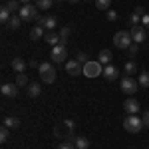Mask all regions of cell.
<instances>
[{
  "mask_svg": "<svg viewBox=\"0 0 149 149\" xmlns=\"http://www.w3.org/2000/svg\"><path fill=\"white\" fill-rule=\"evenodd\" d=\"M74 121L72 119H64V121H60L56 127H54V135L58 139H72L74 137Z\"/></svg>",
  "mask_w": 149,
  "mask_h": 149,
  "instance_id": "6da1fadb",
  "label": "cell"
},
{
  "mask_svg": "<svg viewBox=\"0 0 149 149\" xmlns=\"http://www.w3.org/2000/svg\"><path fill=\"white\" fill-rule=\"evenodd\" d=\"M38 72H40V78H42L44 84H54V80H56V68H54L52 62H42Z\"/></svg>",
  "mask_w": 149,
  "mask_h": 149,
  "instance_id": "7a4b0ae2",
  "label": "cell"
},
{
  "mask_svg": "<svg viewBox=\"0 0 149 149\" xmlns=\"http://www.w3.org/2000/svg\"><path fill=\"white\" fill-rule=\"evenodd\" d=\"M143 119H139V115H127L123 119V129L129 131V133H139L143 129Z\"/></svg>",
  "mask_w": 149,
  "mask_h": 149,
  "instance_id": "3957f363",
  "label": "cell"
},
{
  "mask_svg": "<svg viewBox=\"0 0 149 149\" xmlns=\"http://www.w3.org/2000/svg\"><path fill=\"white\" fill-rule=\"evenodd\" d=\"M113 44L119 48V50H127V48L133 44L129 30H119V32H115V36H113Z\"/></svg>",
  "mask_w": 149,
  "mask_h": 149,
  "instance_id": "277c9868",
  "label": "cell"
},
{
  "mask_svg": "<svg viewBox=\"0 0 149 149\" xmlns=\"http://www.w3.org/2000/svg\"><path fill=\"white\" fill-rule=\"evenodd\" d=\"M84 76H88V78L103 76V64H100L97 60H90L88 64H84Z\"/></svg>",
  "mask_w": 149,
  "mask_h": 149,
  "instance_id": "5b68a950",
  "label": "cell"
},
{
  "mask_svg": "<svg viewBox=\"0 0 149 149\" xmlns=\"http://www.w3.org/2000/svg\"><path fill=\"white\" fill-rule=\"evenodd\" d=\"M50 58H52L54 64H62V62H66V60H68V48H66V44H56V46L52 48Z\"/></svg>",
  "mask_w": 149,
  "mask_h": 149,
  "instance_id": "8992f818",
  "label": "cell"
},
{
  "mask_svg": "<svg viewBox=\"0 0 149 149\" xmlns=\"http://www.w3.org/2000/svg\"><path fill=\"white\" fill-rule=\"evenodd\" d=\"M18 16L22 18L24 22L36 20V16H38V6H36V4H22V8H20V12H18Z\"/></svg>",
  "mask_w": 149,
  "mask_h": 149,
  "instance_id": "52a82bcc",
  "label": "cell"
},
{
  "mask_svg": "<svg viewBox=\"0 0 149 149\" xmlns=\"http://www.w3.org/2000/svg\"><path fill=\"white\" fill-rule=\"evenodd\" d=\"M129 34H131L133 44H143V42H145V38H147V28H143L141 24H135V26H131V28H129Z\"/></svg>",
  "mask_w": 149,
  "mask_h": 149,
  "instance_id": "ba28073f",
  "label": "cell"
},
{
  "mask_svg": "<svg viewBox=\"0 0 149 149\" xmlns=\"http://www.w3.org/2000/svg\"><path fill=\"white\" fill-rule=\"evenodd\" d=\"M119 88H121V92L123 93H129V95H133V93L139 90V81L133 80L131 76H125L123 80L119 81Z\"/></svg>",
  "mask_w": 149,
  "mask_h": 149,
  "instance_id": "9c48e42d",
  "label": "cell"
},
{
  "mask_svg": "<svg viewBox=\"0 0 149 149\" xmlns=\"http://www.w3.org/2000/svg\"><path fill=\"white\" fill-rule=\"evenodd\" d=\"M66 72L70 76H80V74H84V64H80L78 60H68L66 62Z\"/></svg>",
  "mask_w": 149,
  "mask_h": 149,
  "instance_id": "30bf717a",
  "label": "cell"
},
{
  "mask_svg": "<svg viewBox=\"0 0 149 149\" xmlns=\"http://www.w3.org/2000/svg\"><path fill=\"white\" fill-rule=\"evenodd\" d=\"M103 78L107 81H115L119 78V70L115 68L113 64H107V66H103Z\"/></svg>",
  "mask_w": 149,
  "mask_h": 149,
  "instance_id": "8fae6325",
  "label": "cell"
},
{
  "mask_svg": "<svg viewBox=\"0 0 149 149\" xmlns=\"http://www.w3.org/2000/svg\"><path fill=\"white\" fill-rule=\"evenodd\" d=\"M123 109H125L127 115H137L139 113V102L133 100V97H129V100L123 102Z\"/></svg>",
  "mask_w": 149,
  "mask_h": 149,
  "instance_id": "7c38bea8",
  "label": "cell"
},
{
  "mask_svg": "<svg viewBox=\"0 0 149 149\" xmlns=\"http://www.w3.org/2000/svg\"><path fill=\"white\" fill-rule=\"evenodd\" d=\"M0 92H2L4 97H16L18 95V86L16 84H2Z\"/></svg>",
  "mask_w": 149,
  "mask_h": 149,
  "instance_id": "4fadbf2b",
  "label": "cell"
},
{
  "mask_svg": "<svg viewBox=\"0 0 149 149\" xmlns=\"http://www.w3.org/2000/svg\"><path fill=\"white\" fill-rule=\"evenodd\" d=\"M10 68L14 70L16 74H22V72H26V68H28V62H26V60H22V58H12Z\"/></svg>",
  "mask_w": 149,
  "mask_h": 149,
  "instance_id": "5bb4252c",
  "label": "cell"
},
{
  "mask_svg": "<svg viewBox=\"0 0 149 149\" xmlns=\"http://www.w3.org/2000/svg\"><path fill=\"white\" fill-rule=\"evenodd\" d=\"M143 14H145V8H143V6H137L135 10L129 14V26L139 24V22H141V18H143Z\"/></svg>",
  "mask_w": 149,
  "mask_h": 149,
  "instance_id": "9a60e30c",
  "label": "cell"
},
{
  "mask_svg": "<svg viewBox=\"0 0 149 149\" xmlns=\"http://www.w3.org/2000/svg\"><path fill=\"white\" fill-rule=\"evenodd\" d=\"M44 28L40 26V24H36V26H32L30 28V40H34V42H38V40H42L44 38Z\"/></svg>",
  "mask_w": 149,
  "mask_h": 149,
  "instance_id": "2e32d148",
  "label": "cell"
},
{
  "mask_svg": "<svg viewBox=\"0 0 149 149\" xmlns=\"http://www.w3.org/2000/svg\"><path fill=\"white\" fill-rule=\"evenodd\" d=\"M111 60H113V54H111V50H102L100 52V56H97V62L103 64V66H107V64H111Z\"/></svg>",
  "mask_w": 149,
  "mask_h": 149,
  "instance_id": "e0dca14e",
  "label": "cell"
},
{
  "mask_svg": "<svg viewBox=\"0 0 149 149\" xmlns=\"http://www.w3.org/2000/svg\"><path fill=\"white\" fill-rule=\"evenodd\" d=\"M26 88H28V95H30V97H38V95L42 93V86H40V81H32V84H28Z\"/></svg>",
  "mask_w": 149,
  "mask_h": 149,
  "instance_id": "ac0fdd59",
  "label": "cell"
},
{
  "mask_svg": "<svg viewBox=\"0 0 149 149\" xmlns=\"http://www.w3.org/2000/svg\"><path fill=\"white\" fill-rule=\"evenodd\" d=\"M44 28H46V32H54L58 28V18L56 16H46V20H44Z\"/></svg>",
  "mask_w": 149,
  "mask_h": 149,
  "instance_id": "d6986e66",
  "label": "cell"
},
{
  "mask_svg": "<svg viewBox=\"0 0 149 149\" xmlns=\"http://www.w3.org/2000/svg\"><path fill=\"white\" fill-rule=\"evenodd\" d=\"M22 18H20V16H16V14H12V18L10 20H8V24H6V28H8V30H18V28H20V26H22Z\"/></svg>",
  "mask_w": 149,
  "mask_h": 149,
  "instance_id": "ffe728a7",
  "label": "cell"
},
{
  "mask_svg": "<svg viewBox=\"0 0 149 149\" xmlns=\"http://www.w3.org/2000/svg\"><path fill=\"white\" fill-rule=\"evenodd\" d=\"M44 42H46V44H52V46H56V44H60V34H58V32H46Z\"/></svg>",
  "mask_w": 149,
  "mask_h": 149,
  "instance_id": "44dd1931",
  "label": "cell"
},
{
  "mask_svg": "<svg viewBox=\"0 0 149 149\" xmlns=\"http://www.w3.org/2000/svg\"><path fill=\"white\" fill-rule=\"evenodd\" d=\"M72 141H74V145H76V149H88L90 147V139L86 137H72Z\"/></svg>",
  "mask_w": 149,
  "mask_h": 149,
  "instance_id": "7402d4cb",
  "label": "cell"
},
{
  "mask_svg": "<svg viewBox=\"0 0 149 149\" xmlns=\"http://www.w3.org/2000/svg\"><path fill=\"white\" fill-rule=\"evenodd\" d=\"M137 64H135V62H133V60H129V62H127L125 66H123V72H125V76H135V74H137Z\"/></svg>",
  "mask_w": 149,
  "mask_h": 149,
  "instance_id": "603a6c76",
  "label": "cell"
},
{
  "mask_svg": "<svg viewBox=\"0 0 149 149\" xmlns=\"http://www.w3.org/2000/svg\"><path fill=\"white\" fill-rule=\"evenodd\" d=\"M2 125H6L8 129H16V127L20 125V119H18V117H4Z\"/></svg>",
  "mask_w": 149,
  "mask_h": 149,
  "instance_id": "cb8c5ba5",
  "label": "cell"
},
{
  "mask_svg": "<svg viewBox=\"0 0 149 149\" xmlns=\"http://www.w3.org/2000/svg\"><path fill=\"white\" fill-rule=\"evenodd\" d=\"M70 34H72V26L60 28V44H66V40L70 38Z\"/></svg>",
  "mask_w": 149,
  "mask_h": 149,
  "instance_id": "d4e9b609",
  "label": "cell"
},
{
  "mask_svg": "<svg viewBox=\"0 0 149 149\" xmlns=\"http://www.w3.org/2000/svg\"><path fill=\"white\" fill-rule=\"evenodd\" d=\"M6 8L14 14V12H20V8H22V2L20 0H8L6 2Z\"/></svg>",
  "mask_w": 149,
  "mask_h": 149,
  "instance_id": "484cf974",
  "label": "cell"
},
{
  "mask_svg": "<svg viewBox=\"0 0 149 149\" xmlns=\"http://www.w3.org/2000/svg\"><path fill=\"white\" fill-rule=\"evenodd\" d=\"M12 18V12L6 8V4L0 8V20H2V24H8V20Z\"/></svg>",
  "mask_w": 149,
  "mask_h": 149,
  "instance_id": "4316f807",
  "label": "cell"
},
{
  "mask_svg": "<svg viewBox=\"0 0 149 149\" xmlns=\"http://www.w3.org/2000/svg\"><path fill=\"white\" fill-rule=\"evenodd\" d=\"M52 4H54V0H36L38 10H48V8H52Z\"/></svg>",
  "mask_w": 149,
  "mask_h": 149,
  "instance_id": "83f0119b",
  "label": "cell"
},
{
  "mask_svg": "<svg viewBox=\"0 0 149 149\" xmlns=\"http://www.w3.org/2000/svg\"><path fill=\"white\" fill-rule=\"evenodd\" d=\"M16 86H18V88L28 86V76H26V72H22V74H18V76H16Z\"/></svg>",
  "mask_w": 149,
  "mask_h": 149,
  "instance_id": "f1b7e54d",
  "label": "cell"
},
{
  "mask_svg": "<svg viewBox=\"0 0 149 149\" xmlns=\"http://www.w3.org/2000/svg\"><path fill=\"white\" fill-rule=\"evenodd\" d=\"M139 86L141 88H149V72H141L139 74Z\"/></svg>",
  "mask_w": 149,
  "mask_h": 149,
  "instance_id": "f546056e",
  "label": "cell"
},
{
  "mask_svg": "<svg viewBox=\"0 0 149 149\" xmlns=\"http://www.w3.org/2000/svg\"><path fill=\"white\" fill-rule=\"evenodd\" d=\"M95 6L100 8V10H109V6H111V0H95Z\"/></svg>",
  "mask_w": 149,
  "mask_h": 149,
  "instance_id": "4dcf8cb0",
  "label": "cell"
},
{
  "mask_svg": "<svg viewBox=\"0 0 149 149\" xmlns=\"http://www.w3.org/2000/svg\"><path fill=\"white\" fill-rule=\"evenodd\" d=\"M8 137H10V129L6 125H2V129H0V141L4 143V141H8Z\"/></svg>",
  "mask_w": 149,
  "mask_h": 149,
  "instance_id": "1f68e13d",
  "label": "cell"
},
{
  "mask_svg": "<svg viewBox=\"0 0 149 149\" xmlns=\"http://www.w3.org/2000/svg\"><path fill=\"white\" fill-rule=\"evenodd\" d=\"M58 149H76V145H74V141H72V139H68V141L60 143V145H58Z\"/></svg>",
  "mask_w": 149,
  "mask_h": 149,
  "instance_id": "d6a6232c",
  "label": "cell"
},
{
  "mask_svg": "<svg viewBox=\"0 0 149 149\" xmlns=\"http://www.w3.org/2000/svg\"><path fill=\"white\" fill-rule=\"evenodd\" d=\"M76 60H78L80 64H88V62H90V58H88V54H84V52H80V54L76 56Z\"/></svg>",
  "mask_w": 149,
  "mask_h": 149,
  "instance_id": "836d02e7",
  "label": "cell"
},
{
  "mask_svg": "<svg viewBox=\"0 0 149 149\" xmlns=\"http://www.w3.org/2000/svg\"><path fill=\"white\" fill-rule=\"evenodd\" d=\"M137 52H139V44H131V46L127 48V54H129V56H135Z\"/></svg>",
  "mask_w": 149,
  "mask_h": 149,
  "instance_id": "e575fe53",
  "label": "cell"
},
{
  "mask_svg": "<svg viewBox=\"0 0 149 149\" xmlns=\"http://www.w3.org/2000/svg\"><path fill=\"white\" fill-rule=\"evenodd\" d=\"M107 20H109V22L117 20V12H115V10H107Z\"/></svg>",
  "mask_w": 149,
  "mask_h": 149,
  "instance_id": "d590c367",
  "label": "cell"
},
{
  "mask_svg": "<svg viewBox=\"0 0 149 149\" xmlns=\"http://www.w3.org/2000/svg\"><path fill=\"white\" fill-rule=\"evenodd\" d=\"M141 119H143V125L149 127V109H145V111H143V117H141Z\"/></svg>",
  "mask_w": 149,
  "mask_h": 149,
  "instance_id": "8d00e7d4",
  "label": "cell"
},
{
  "mask_svg": "<svg viewBox=\"0 0 149 149\" xmlns=\"http://www.w3.org/2000/svg\"><path fill=\"white\" fill-rule=\"evenodd\" d=\"M141 26H143V28H149V14H143V18H141Z\"/></svg>",
  "mask_w": 149,
  "mask_h": 149,
  "instance_id": "74e56055",
  "label": "cell"
},
{
  "mask_svg": "<svg viewBox=\"0 0 149 149\" xmlns=\"http://www.w3.org/2000/svg\"><path fill=\"white\" fill-rule=\"evenodd\" d=\"M44 20H46V16H42V14H38V16H36V24H40L42 28H44Z\"/></svg>",
  "mask_w": 149,
  "mask_h": 149,
  "instance_id": "f35d334b",
  "label": "cell"
},
{
  "mask_svg": "<svg viewBox=\"0 0 149 149\" xmlns=\"http://www.w3.org/2000/svg\"><path fill=\"white\" fill-rule=\"evenodd\" d=\"M28 66H32V68H40V64H38V60H28Z\"/></svg>",
  "mask_w": 149,
  "mask_h": 149,
  "instance_id": "ab89813d",
  "label": "cell"
},
{
  "mask_svg": "<svg viewBox=\"0 0 149 149\" xmlns=\"http://www.w3.org/2000/svg\"><path fill=\"white\" fill-rule=\"evenodd\" d=\"M22 4H32V0H20Z\"/></svg>",
  "mask_w": 149,
  "mask_h": 149,
  "instance_id": "60d3db41",
  "label": "cell"
},
{
  "mask_svg": "<svg viewBox=\"0 0 149 149\" xmlns=\"http://www.w3.org/2000/svg\"><path fill=\"white\" fill-rule=\"evenodd\" d=\"M70 4H76V2H80V0H68Z\"/></svg>",
  "mask_w": 149,
  "mask_h": 149,
  "instance_id": "b9f144b4",
  "label": "cell"
},
{
  "mask_svg": "<svg viewBox=\"0 0 149 149\" xmlns=\"http://www.w3.org/2000/svg\"><path fill=\"white\" fill-rule=\"evenodd\" d=\"M56 2H60V0H56Z\"/></svg>",
  "mask_w": 149,
  "mask_h": 149,
  "instance_id": "7bdbcfd3",
  "label": "cell"
},
{
  "mask_svg": "<svg viewBox=\"0 0 149 149\" xmlns=\"http://www.w3.org/2000/svg\"><path fill=\"white\" fill-rule=\"evenodd\" d=\"M147 149H149V147H147Z\"/></svg>",
  "mask_w": 149,
  "mask_h": 149,
  "instance_id": "ee69618b",
  "label": "cell"
}]
</instances>
